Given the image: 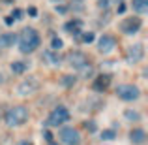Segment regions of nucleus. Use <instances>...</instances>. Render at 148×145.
<instances>
[{
  "mask_svg": "<svg viewBox=\"0 0 148 145\" xmlns=\"http://www.w3.org/2000/svg\"><path fill=\"white\" fill-rule=\"evenodd\" d=\"M109 83H111V77L109 76H99L98 79H94V91H98V92H103L105 89L109 87Z\"/></svg>",
  "mask_w": 148,
  "mask_h": 145,
  "instance_id": "2eb2a0df",
  "label": "nucleus"
},
{
  "mask_svg": "<svg viewBox=\"0 0 148 145\" xmlns=\"http://www.w3.org/2000/svg\"><path fill=\"white\" fill-rule=\"evenodd\" d=\"M69 121V109L66 105H58L47 117V126H60V124L68 123Z\"/></svg>",
  "mask_w": 148,
  "mask_h": 145,
  "instance_id": "7ed1b4c3",
  "label": "nucleus"
},
{
  "mask_svg": "<svg viewBox=\"0 0 148 145\" xmlns=\"http://www.w3.org/2000/svg\"><path fill=\"white\" fill-rule=\"evenodd\" d=\"M41 58H43L47 64H51V66H58V64L62 62V57L58 55V51H54V49H47V51L43 53V57H41Z\"/></svg>",
  "mask_w": 148,
  "mask_h": 145,
  "instance_id": "9b49d317",
  "label": "nucleus"
},
{
  "mask_svg": "<svg viewBox=\"0 0 148 145\" xmlns=\"http://www.w3.org/2000/svg\"><path fill=\"white\" fill-rule=\"evenodd\" d=\"M79 74H81L83 77H92V76H94V68H92V64L88 62L86 66H83V68L79 70Z\"/></svg>",
  "mask_w": 148,
  "mask_h": 145,
  "instance_id": "6ab92c4d",
  "label": "nucleus"
},
{
  "mask_svg": "<svg viewBox=\"0 0 148 145\" xmlns=\"http://www.w3.org/2000/svg\"><path fill=\"white\" fill-rule=\"evenodd\" d=\"M56 11H58V13H66L68 8H66V6H56Z\"/></svg>",
  "mask_w": 148,
  "mask_h": 145,
  "instance_id": "c756f323",
  "label": "nucleus"
},
{
  "mask_svg": "<svg viewBox=\"0 0 148 145\" xmlns=\"http://www.w3.org/2000/svg\"><path fill=\"white\" fill-rule=\"evenodd\" d=\"M17 42V36L13 32H4L0 34V49H10Z\"/></svg>",
  "mask_w": 148,
  "mask_h": 145,
  "instance_id": "ddd939ff",
  "label": "nucleus"
},
{
  "mask_svg": "<svg viewBox=\"0 0 148 145\" xmlns=\"http://www.w3.org/2000/svg\"><path fill=\"white\" fill-rule=\"evenodd\" d=\"M38 89H40L38 77H28V79H23L21 83H19L17 92L21 96H30V94H34V92H38Z\"/></svg>",
  "mask_w": 148,
  "mask_h": 145,
  "instance_id": "423d86ee",
  "label": "nucleus"
},
{
  "mask_svg": "<svg viewBox=\"0 0 148 145\" xmlns=\"http://www.w3.org/2000/svg\"><path fill=\"white\" fill-rule=\"evenodd\" d=\"M101 139H105V142H112V139H116V130L114 128H107V130L101 132Z\"/></svg>",
  "mask_w": 148,
  "mask_h": 145,
  "instance_id": "a211bd4d",
  "label": "nucleus"
},
{
  "mask_svg": "<svg viewBox=\"0 0 148 145\" xmlns=\"http://www.w3.org/2000/svg\"><path fill=\"white\" fill-rule=\"evenodd\" d=\"M143 57H145V47H143V44L131 45V47L127 49V55H126V58H127L130 64H137V62H141Z\"/></svg>",
  "mask_w": 148,
  "mask_h": 145,
  "instance_id": "1a4fd4ad",
  "label": "nucleus"
},
{
  "mask_svg": "<svg viewBox=\"0 0 148 145\" xmlns=\"http://www.w3.org/2000/svg\"><path fill=\"white\" fill-rule=\"evenodd\" d=\"M49 145H58V143H54V142H51V143H49Z\"/></svg>",
  "mask_w": 148,
  "mask_h": 145,
  "instance_id": "c9c22d12",
  "label": "nucleus"
},
{
  "mask_svg": "<svg viewBox=\"0 0 148 145\" xmlns=\"http://www.w3.org/2000/svg\"><path fill=\"white\" fill-rule=\"evenodd\" d=\"M43 138H45V139H47V142H49V143H51V142H53V134H51V132H49V130H45V132H43Z\"/></svg>",
  "mask_w": 148,
  "mask_h": 145,
  "instance_id": "cd10ccee",
  "label": "nucleus"
},
{
  "mask_svg": "<svg viewBox=\"0 0 148 145\" xmlns=\"http://www.w3.org/2000/svg\"><path fill=\"white\" fill-rule=\"evenodd\" d=\"M66 60H68V64L71 66V68H75V70H81L83 66L88 64V57L84 53H81V51H71V53L66 57Z\"/></svg>",
  "mask_w": 148,
  "mask_h": 145,
  "instance_id": "0eeeda50",
  "label": "nucleus"
},
{
  "mask_svg": "<svg viewBox=\"0 0 148 145\" xmlns=\"http://www.w3.org/2000/svg\"><path fill=\"white\" fill-rule=\"evenodd\" d=\"M51 2H56V4H62V0H51Z\"/></svg>",
  "mask_w": 148,
  "mask_h": 145,
  "instance_id": "72a5a7b5",
  "label": "nucleus"
},
{
  "mask_svg": "<svg viewBox=\"0 0 148 145\" xmlns=\"http://www.w3.org/2000/svg\"><path fill=\"white\" fill-rule=\"evenodd\" d=\"M75 81H77L75 76H64V77H62V85H64V87H73Z\"/></svg>",
  "mask_w": 148,
  "mask_h": 145,
  "instance_id": "412c9836",
  "label": "nucleus"
},
{
  "mask_svg": "<svg viewBox=\"0 0 148 145\" xmlns=\"http://www.w3.org/2000/svg\"><path fill=\"white\" fill-rule=\"evenodd\" d=\"M11 17H13V21H19V19L23 17V11H21V10H13V13H11Z\"/></svg>",
  "mask_w": 148,
  "mask_h": 145,
  "instance_id": "393cba45",
  "label": "nucleus"
},
{
  "mask_svg": "<svg viewBox=\"0 0 148 145\" xmlns=\"http://www.w3.org/2000/svg\"><path fill=\"white\" fill-rule=\"evenodd\" d=\"M19 145H34V143H32V142H28V139H25V142H21Z\"/></svg>",
  "mask_w": 148,
  "mask_h": 145,
  "instance_id": "2f4dec72",
  "label": "nucleus"
},
{
  "mask_svg": "<svg viewBox=\"0 0 148 145\" xmlns=\"http://www.w3.org/2000/svg\"><path fill=\"white\" fill-rule=\"evenodd\" d=\"M58 138H60V142L64 145H79L81 143V134L77 128H71V126H66L60 130V134H58Z\"/></svg>",
  "mask_w": 148,
  "mask_h": 145,
  "instance_id": "39448f33",
  "label": "nucleus"
},
{
  "mask_svg": "<svg viewBox=\"0 0 148 145\" xmlns=\"http://www.w3.org/2000/svg\"><path fill=\"white\" fill-rule=\"evenodd\" d=\"M98 6L101 8V10H107L109 8V0H98Z\"/></svg>",
  "mask_w": 148,
  "mask_h": 145,
  "instance_id": "a878e982",
  "label": "nucleus"
},
{
  "mask_svg": "<svg viewBox=\"0 0 148 145\" xmlns=\"http://www.w3.org/2000/svg\"><path fill=\"white\" fill-rule=\"evenodd\" d=\"M62 45H64V42H62L58 36H53V40H51V49L58 51V49H62Z\"/></svg>",
  "mask_w": 148,
  "mask_h": 145,
  "instance_id": "4be33fe9",
  "label": "nucleus"
},
{
  "mask_svg": "<svg viewBox=\"0 0 148 145\" xmlns=\"http://www.w3.org/2000/svg\"><path fill=\"white\" fill-rule=\"evenodd\" d=\"M116 96L124 102H133L141 96V91H139L137 85L126 83V85H118V87H116Z\"/></svg>",
  "mask_w": 148,
  "mask_h": 145,
  "instance_id": "20e7f679",
  "label": "nucleus"
},
{
  "mask_svg": "<svg viewBox=\"0 0 148 145\" xmlns=\"http://www.w3.org/2000/svg\"><path fill=\"white\" fill-rule=\"evenodd\" d=\"M133 11L139 15L148 11V0H133Z\"/></svg>",
  "mask_w": 148,
  "mask_h": 145,
  "instance_id": "f3484780",
  "label": "nucleus"
},
{
  "mask_svg": "<svg viewBox=\"0 0 148 145\" xmlns=\"http://www.w3.org/2000/svg\"><path fill=\"white\" fill-rule=\"evenodd\" d=\"M73 2H77V4H81V2H84V0H73Z\"/></svg>",
  "mask_w": 148,
  "mask_h": 145,
  "instance_id": "f704fd0d",
  "label": "nucleus"
},
{
  "mask_svg": "<svg viewBox=\"0 0 148 145\" xmlns=\"http://www.w3.org/2000/svg\"><path fill=\"white\" fill-rule=\"evenodd\" d=\"M26 70H28V62H23V60H15V62H11V72L17 74V76L25 74Z\"/></svg>",
  "mask_w": 148,
  "mask_h": 145,
  "instance_id": "dca6fc26",
  "label": "nucleus"
},
{
  "mask_svg": "<svg viewBox=\"0 0 148 145\" xmlns=\"http://www.w3.org/2000/svg\"><path fill=\"white\" fill-rule=\"evenodd\" d=\"M81 28H83V23H81L79 19H73V21L66 23V30H68L69 34H73V36H77V38L83 34V32H81Z\"/></svg>",
  "mask_w": 148,
  "mask_h": 145,
  "instance_id": "4468645a",
  "label": "nucleus"
},
{
  "mask_svg": "<svg viewBox=\"0 0 148 145\" xmlns=\"http://www.w3.org/2000/svg\"><path fill=\"white\" fill-rule=\"evenodd\" d=\"M4 121L10 128H15V126H21L28 121V108L25 105H13L10 108L6 113H4Z\"/></svg>",
  "mask_w": 148,
  "mask_h": 145,
  "instance_id": "f03ea898",
  "label": "nucleus"
},
{
  "mask_svg": "<svg viewBox=\"0 0 148 145\" xmlns=\"http://www.w3.org/2000/svg\"><path fill=\"white\" fill-rule=\"evenodd\" d=\"M143 26V21L141 17H127L122 21V32L126 34H137Z\"/></svg>",
  "mask_w": 148,
  "mask_h": 145,
  "instance_id": "6e6552de",
  "label": "nucleus"
},
{
  "mask_svg": "<svg viewBox=\"0 0 148 145\" xmlns=\"http://www.w3.org/2000/svg\"><path fill=\"white\" fill-rule=\"evenodd\" d=\"M84 128H86L88 132H96V123L94 121H88V123H84Z\"/></svg>",
  "mask_w": 148,
  "mask_h": 145,
  "instance_id": "b1692460",
  "label": "nucleus"
},
{
  "mask_svg": "<svg viewBox=\"0 0 148 145\" xmlns=\"http://www.w3.org/2000/svg\"><path fill=\"white\" fill-rule=\"evenodd\" d=\"M0 83H2V74H0Z\"/></svg>",
  "mask_w": 148,
  "mask_h": 145,
  "instance_id": "e433bc0d",
  "label": "nucleus"
},
{
  "mask_svg": "<svg viewBox=\"0 0 148 145\" xmlns=\"http://www.w3.org/2000/svg\"><path fill=\"white\" fill-rule=\"evenodd\" d=\"M2 2H4V4H11V2H13V0H2Z\"/></svg>",
  "mask_w": 148,
  "mask_h": 145,
  "instance_id": "473e14b6",
  "label": "nucleus"
},
{
  "mask_svg": "<svg viewBox=\"0 0 148 145\" xmlns=\"http://www.w3.org/2000/svg\"><path fill=\"white\" fill-rule=\"evenodd\" d=\"M6 25H13V17H11V15L6 17Z\"/></svg>",
  "mask_w": 148,
  "mask_h": 145,
  "instance_id": "7c9ffc66",
  "label": "nucleus"
},
{
  "mask_svg": "<svg viewBox=\"0 0 148 145\" xmlns=\"http://www.w3.org/2000/svg\"><path fill=\"white\" fill-rule=\"evenodd\" d=\"M124 11H126V4L120 2V4H118V8H116V13H124Z\"/></svg>",
  "mask_w": 148,
  "mask_h": 145,
  "instance_id": "bb28decb",
  "label": "nucleus"
},
{
  "mask_svg": "<svg viewBox=\"0 0 148 145\" xmlns=\"http://www.w3.org/2000/svg\"><path fill=\"white\" fill-rule=\"evenodd\" d=\"M130 142L135 143V145H143L146 142V132L143 130V128H133V130L130 132Z\"/></svg>",
  "mask_w": 148,
  "mask_h": 145,
  "instance_id": "f8f14e48",
  "label": "nucleus"
},
{
  "mask_svg": "<svg viewBox=\"0 0 148 145\" xmlns=\"http://www.w3.org/2000/svg\"><path fill=\"white\" fill-rule=\"evenodd\" d=\"M28 15H32V17H36V15H38V10H36V8H28Z\"/></svg>",
  "mask_w": 148,
  "mask_h": 145,
  "instance_id": "c85d7f7f",
  "label": "nucleus"
},
{
  "mask_svg": "<svg viewBox=\"0 0 148 145\" xmlns=\"http://www.w3.org/2000/svg\"><path fill=\"white\" fill-rule=\"evenodd\" d=\"M94 32H83V36H81V42H83V44H92V42H94Z\"/></svg>",
  "mask_w": 148,
  "mask_h": 145,
  "instance_id": "5701e85b",
  "label": "nucleus"
},
{
  "mask_svg": "<svg viewBox=\"0 0 148 145\" xmlns=\"http://www.w3.org/2000/svg\"><path fill=\"white\" fill-rule=\"evenodd\" d=\"M124 117H126L127 121H139L141 119L139 111H135V109H126V111H124Z\"/></svg>",
  "mask_w": 148,
  "mask_h": 145,
  "instance_id": "aec40b11",
  "label": "nucleus"
},
{
  "mask_svg": "<svg viewBox=\"0 0 148 145\" xmlns=\"http://www.w3.org/2000/svg\"><path fill=\"white\" fill-rule=\"evenodd\" d=\"M17 44H19V51H21V53H25V55L26 53H34V51L40 47L41 38H40V34H38L36 28L26 26V28H23V32L19 34Z\"/></svg>",
  "mask_w": 148,
  "mask_h": 145,
  "instance_id": "f257e3e1",
  "label": "nucleus"
},
{
  "mask_svg": "<svg viewBox=\"0 0 148 145\" xmlns=\"http://www.w3.org/2000/svg\"><path fill=\"white\" fill-rule=\"evenodd\" d=\"M114 47H116V40H114L112 36H109V34H103V36L99 38V42H98L99 53H111Z\"/></svg>",
  "mask_w": 148,
  "mask_h": 145,
  "instance_id": "9d476101",
  "label": "nucleus"
}]
</instances>
